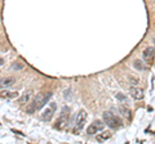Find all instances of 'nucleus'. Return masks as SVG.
I'll return each mask as SVG.
<instances>
[{
    "mask_svg": "<svg viewBox=\"0 0 155 144\" xmlns=\"http://www.w3.org/2000/svg\"><path fill=\"white\" fill-rule=\"evenodd\" d=\"M51 97H52L51 92H48V93H39L36 97L34 98L31 104L27 107V112L28 113H34V112L39 111V109H41L48 103V100L51 99Z\"/></svg>",
    "mask_w": 155,
    "mask_h": 144,
    "instance_id": "f257e3e1",
    "label": "nucleus"
},
{
    "mask_svg": "<svg viewBox=\"0 0 155 144\" xmlns=\"http://www.w3.org/2000/svg\"><path fill=\"white\" fill-rule=\"evenodd\" d=\"M102 117H104V122L111 129H118V127L122 126V120L119 117H116L113 112H109V111L104 112Z\"/></svg>",
    "mask_w": 155,
    "mask_h": 144,
    "instance_id": "f03ea898",
    "label": "nucleus"
},
{
    "mask_svg": "<svg viewBox=\"0 0 155 144\" xmlns=\"http://www.w3.org/2000/svg\"><path fill=\"white\" fill-rule=\"evenodd\" d=\"M69 118H70V108L69 107H65L62 108V111L58 116V120H57V124H56V129L58 130H62L67 124H69Z\"/></svg>",
    "mask_w": 155,
    "mask_h": 144,
    "instance_id": "7ed1b4c3",
    "label": "nucleus"
},
{
    "mask_svg": "<svg viewBox=\"0 0 155 144\" xmlns=\"http://www.w3.org/2000/svg\"><path fill=\"white\" fill-rule=\"evenodd\" d=\"M57 111V104L54 102H51L49 105H47V108L44 109V112L41 113V118L44 120V121H51L54 116V113Z\"/></svg>",
    "mask_w": 155,
    "mask_h": 144,
    "instance_id": "20e7f679",
    "label": "nucleus"
},
{
    "mask_svg": "<svg viewBox=\"0 0 155 144\" xmlns=\"http://www.w3.org/2000/svg\"><path fill=\"white\" fill-rule=\"evenodd\" d=\"M87 118H88L87 112L84 111V109H80L79 113H78V116H76V121H75V129L76 130H81V129L85 126Z\"/></svg>",
    "mask_w": 155,
    "mask_h": 144,
    "instance_id": "39448f33",
    "label": "nucleus"
},
{
    "mask_svg": "<svg viewBox=\"0 0 155 144\" xmlns=\"http://www.w3.org/2000/svg\"><path fill=\"white\" fill-rule=\"evenodd\" d=\"M105 124L102 121H100V120H96V121L92 122L89 126H88V130H87V134L88 135H94V134H97L98 131H101L104 129Z\"/></svg>",
    "mask_w": 155,
    "mask_h": 144,
    "instance_id": "423d86ee",
    "label": "nucleus"
},
{
    "mask_svg": "<svg viewBox=\"0 0 155 144\" xmlns=\"http://www.w3.org/2000/svg\"><path fill=\"white\" fill-rule=\"evenodd\" d=\"M129 94L136 99V100H140L143 98V90L140 89V88H136V86H132L129 89Z\"/></svg>",
    "mask_w": 155,
    "mask_h": 144,
    "instance_id": "0eeeda50",
    "label": "nucleus"
},
{
    "mask_svg": "<svg viewBox=\"0 0 155 144\" xmlns=\"http://www.w3.org/2000/svg\"><path fill=\"white\" fill-rule=\"evenodd\" d=\"M14 77H4V79H0V89H5L9 88L14 84Z\"/></svg>",
    "mask_w": 155,
    "mask_h": 144,
    "instance_id": "6e6552de",
    "label": "nucleus"
},
{
    "mask_svg": "<svg viewBox=\"0 0 155 144\" xmlns=\"http://www.w3.org/2000/svg\"><path fill=\"white\" fill-rule=\"evenodd\" d=\"M18 95H19L18 92H2L0 97L5 99H14V98H18Z\"/></svg>",
    "mask_w": 155,
    "mask_h": 144,
    "instance_id": "1a4fd4ad",
    "label": "nucleus"
},
{
    "mask_svg": "<svg viewBox=\"0 0 155 144\" xmlns=\"http://www.w3.org/2000/svg\"><path fill=\"white\" fill-rule=\"evenodd\" d=\"M155 54V49L154 48H146V49L143 50V59H146V61H150L154 57Z\"/></svg>",
    "mask_w": 155,
    "mask_h": 144,
    "instance_id": "9d476101",
    "label": "nucleus"
},
{
    "mask_svg": "<svg viewBox=\"0 0 155 144\" xmlns=\"http://www.w3.org/2000/svg\"><path fill=\"white\" fill-rule=\"evenodd\" d=\"M111 138V133L109 131H104V133H101L100 135H97V140L98 142H105V140H107V139Z\"/></svg>",
    "mask_w": 155,
    "mask_h": 144,
    "instance_id": "9b49d317",
    "label": "nucleus"
},
{
    "mask_svg": "<svg viewBox=\"0 0 155 144\" xmlns=\"http://www.w3.org/2000/svg\"><path fill=\"white\" fill-rule=\"evenodd\" d=\"M31 90H28V92L27 93H25V94H23L22 95V97L21 98H19V103H26V102H28V99H30V97H31Z\"/></svg>",
    "mask_w": 155,
    "mask_h": 144,
    "instance_id": "f8f14e48",
    "label": "nucleus"
},
{
    "mask_svg": "<svg viewBox=\"0 0 155 144\" xmlns=\"http://www.w3.org/2000/svg\"><path fill=\"white\" fill-rule=\"evenodd\" d=\"M133 66H134V68H137V70H140V71L145 70V66H143V63H142L141 61H134V62H133Z\"/></svg>",
    "mask_w": 155,
    "mask_h": 144,
    "instance_id": "ddd939ff",
    "label": "nucleus"
},
{
    "mask_svg": "<svg viewBox=\"0 0 155 144\" xmlns=\"http://www.w3.org/2000/svg\"><path fill=\"white\" fill-rule=\"evenodd\" d=\"M120 111H123V114L125 117H130V109L127 108L125 105H122V107H120Z\"/></svg>",
    "mask_w": 155,
    "mask_h": 144,
    "instance_id": "4468645a",
    "label": "nucleus"
},
{
    "mask_svg": "<svg viewBox=\"0 0 155 144\" xmlns=\"http://www.w3.org/2000/svg\"><path fill=\"white\" fill-rule=\"evenodd\" d=\"M129 81H130V84L132 85H137L140 81H138V79H136V77H133V76H129Z\"/></svg>",
    "mask_w": 155,
    "mask_h": 144,
    "instance_id": "2eb2a0df",
    "label": "nucleus"
},
{
    "mask_svg": "<svg viewBox=\"0 0 155 144\" xmlns=\"http://www.w3.org/2000/svg\"><path fill=\"white\" fill-rule=\"evenodd\" d=\"M22 67H23V66L19 64V63H13V64H12V68H13V70H19V68H22Z\"/></svg>",
    "mask_w": 155,
    "mask_h": 144,
    "instance_id": "dca6fc26",
    "label": "nucleus"
},
{
    "mask_svg": "<svg viewBox=\"0 0 155 144\" xmlns=\"http://www.w3.org/2000/svg\"><path fill=\"white\" fill-rule=\"evenodd\" d=\"M116 98H118V99H122V100H125V98L123 97L122 94H118V95H116Z\"/></svg>",
    "mask_w": 155,
    "mask_h": 144,
    "instance_id": "f3484780",
    "label": "nucleus"
},
{
    "mask_svg": "<svg viewBox=\"0 0 155 144\" xmlns=\"http://www.w3.org/2000/svg\"><path fill=\"white\" fill-rule=\"evenodd\" d=\"M3 64H4V59L0 58V66H3Z\"/></svg>",
    "mask_w": 155,
    "mask_h": 144,
    "instance_id": "a211bd4d",
    "label": "nucleus"
}]
</instances>
